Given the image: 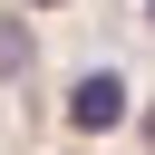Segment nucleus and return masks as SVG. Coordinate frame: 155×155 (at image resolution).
Here are the masks:
<instances>
[{
    "mask_svg": "<svg viewBox=\"0 0 155 155\" xmlns=\"http://www.w3.org/2000/svg\"><path fill=\"white\" fill-rule=\"evenodd\" d=\"M145 145H155V107H145Z\"/></svg>",
    "mask_w": 155,
    "mask_h": 155,
    "instance_id": "nucleus-3",
    "label": "nucleus"
},
{
    "mask_svg": "<svg viewBox=\"0 0 155 155\" xmlns=\"http://www.w3.org/2000/svg\"><path fill=\"white\" fill-rule=\"evenodd\" d=\"M145 29H155V0H145Z\"/></svg>",
    "mask_w": 155,
    "mask_h": 155,
    "instance_id": "nucleus-4",
    "label": "nucleus"
},
{
    "mask_svg": "<svg viewBox=\"0 0 155 155\" xmlns=\"http://www.w3.org/2000/svg\"><path fill=\"white\" fill-rule=\"evenodd\" d=\"M29 58H39L29 19H0V87H10V78H29Z\"/></svg>",
    "mask_w": 155,
    "mask_h": 155,
    "instance_id": "nucleus-2",
    "label": "nucleus"
},
{
    "mask_svg": "<svg viewBox=\"0 0 155 155\" xmlns=\"http://www.w3.org/2000/svg\"><path fill=\"white\" fill-rule=\"evenodd\" d=\"M29 10H58V0H29Z\"/></svg>",
    "mask_w": 155,
    "mask_h": 155,
    "instance_id": "nucleus-5",
    "label": "nucleus"
},
{
    "mask_svg": "<svg viewBox=\"0 0 155 155\" xmlns=\"http://www.w3.org/2000/svg\"><path fill=\"white\" fill-rule=\"evenodd\" d=\"M116 116H126V78H116V68H87V78L68 87V126H78V136H107Z\"/></svg>",
    "mask_w": 155,
    "mask_h": 155,
    "instance_id": "nucleus-1",
    "label": "nucleus"
}]
</instances>
